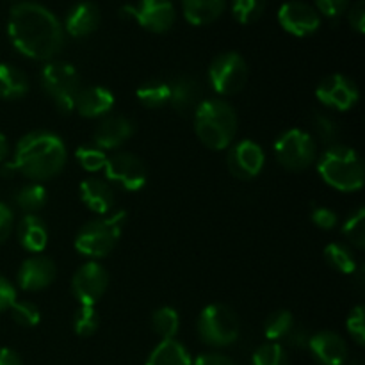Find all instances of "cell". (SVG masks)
<instances>
[{"label": "cell", "instance_id": "obj_12", "mask_svg": "<svg viewBox=\"0 0 365 365\" xmlns=\"http://www.w3.org/2000/svg\"><path fill=\"white\" fill-rule=\"evenodd\" d=\"M109 287V273L96 260L86 262L71 278V292L81 305L95 307Z\"/></svg>", "mask_w": 365, "mask_h": 365}, {"label": "cell", "instance_id": "obj_9", "mask_svg": "<svg viewBox=\"0 0 365 365\" xmlns=\"http://www.w3.org/2000/svg\"><path fill=\"white\" fill-rule=\"evenodd\" d=\"M248 63L237 52L220 53L209 66L210 88L221 96H230L241 91L248 82Z\"/></svg>", "mask_w": 365, "mask_h": 365}, {"label": "cell", "instance_id": "obj_45", "mask_svg": "<svg viewBox=\"0 0 365 365\" xmlns=\"http://www.w3.org/2000/svg\"><path fill=\"white\" fill-rule=\"evenodd\" d=\"M195 365H235L234 360L221 353H203L195 360Z\"/></svg>", "mask_w": 365, "mask_h": 365}, {"label": "cell", "instance_id": "obj_44", "mask_svg": "<svg viewBox=\"0 0 365 365\" xmlns=\"http://www.w3.org/2000/svg\"><path fill=\"white\" fill-rule=\"evenodd\" d=\"M348 20H349V25H351L353 31H356L359 34H364L365 32V6H364L362 0H359L355 6H351V9H349V13H348Z\"/></svg>", "mask_w": 365, "mask_h": 365}, {"label": "cell", "instance_id": "obj_33", "mask_svg": "<svg viewBox=\"0 0 365 365\" xmlns=\"http://www.w3.org/2000/svg\"><path fill=\"white\" fill-rule=\"evenodd\" d=\"M100 327V316L95 307L81 305L73 314V331L78 337H89Z\"/></svg>", "mask_w": 365, "mask_h": 365}, {"label": "cell", "instance_id": "obj_37", "mask_svg": "<svg viewBox=\"0 0 365 365\" xmlns=\"http://www.w3.org/2000/svg\"><path fill=\"white\" fill-rule=\"evenodd\" d=\"M75 159H77V163L81 164L86 171L96 173V171H102L103 168H106L109 157H107V153L103 152V150H100L98 146L84 145L81 146V148H77Z\"/></svg>", "mask_w": 365, "mask_h": 365}, {"label": "cell", "instance_id": "obj_34", "mask_svg": "<svg viewBox=\"0 0 365 365\" xmlns=\"http://www.w3.org/2000/svg\"><path fill=\"white\" fill-rule=\"evenodd\" d=\"M267 0H232V14L239 24H253L262 16Z\"/></svg>", "mask_w": 365, "mask_h": 365}, {"label": "cell", "instance_id": "obj_29", "mask_svg": "<svg viewBox=\"0 0 365 365\" xmlns=\"http://www.w3.org/2000/svg\"><path fill=\"white\" fill-rule=\"evenodd\" d=\"M324 260L328 262V266L342 274H355L356 271L355 255L348 246L341 245V242H331L324 248Z\"/></svg>", "mask_w": 365, "mask_h": 365}, {"label": "cell", "instance_id": "obj_30", "mask_svg": "<svg viewBox=\"0 0 365 365\" xmlns=\"http://www.w3.org/2000/svg\"><path fill=\"white\" fill-rule=\"evenodd\" d=\"M294 324L296 319L289 310H277V312L267 316L266 323H264V334L269 339V342L285 341Z\"/></svg>", "mask_w": 365, "mask_h": 365}, {"label": "cell", "instance_id": "obj_40", "mask_svg": "<svg viewBox=\"0 0 365 365\" xmlns=\"http://www.w3.org/2000/svg\"><path fill=\"white\" fill-rule=\"evenodd\" d=\"M314 2H316L317 13L328 18H339L346 13L349 6V0H314Z\"/></svg>", "mask_w": 365, "mask_h": 365}, {"label": "cell", "instance_id": "obj_39", "mask_svg": "<svg viewBox=\"0 0 365 365\" xmlns=\"http://www.w3.org/2000/svg\"><path fill=\"white\" fill-rule=\"evenodd\" d=\"M348 334L351 335L353 341L359 346H364L365 342V321H364V307L359 305L349 312L348 321H346Z\"/></svg>", "mask_w": 365, "mask_h": 365}, {"label": "cell", "instance_id": "obj_15", "mask_svg": "<svg viewBox=\"0 0 365 365\" xmlns=\"http://www.w3.org/2000/svg\"><path fill=\"white\" fill-rule=\"evenodd\" d=\"M278 21L284 27L285 32L296 36V38H305L314 34L321 27V16L310 4L303 0H289L278 11Z\"/></svg>", "mask_w": 365, "mask_h": 365}, {"label": "cell", "instance_id": "obj_6", "mask_svg": "<svg viewBox=\"0 0 365 365\" xmlns=\"http://www.w3.org/2000/svg\"><path fill=\"white\" fill-rule=\"evenodd\" d=\"M39 81H41L43 91L53 100L61 113L68 114L75 110V98L81 91V77L70 63L48 61L43 66Z\"/></svg>", "mask_w": 365, "mask_h": 365}, {"label": "cell", "instance_id": "obj_1", "mask_svg": "<svg viewBox=\"0 0 365 365\" xmlns=\"http://www.w3.org/2000/svg\"><path fill=\"white\" fill-rule=\"evenodd\" d=\"M7 34L14 48L34 61H53L64 46V29L52 11L36 2L13 6Z\"/></svg>", "mask_w": 365, "mask_h": 365}, {"label": "cell", "instance_id": "obj_38", "mask_svg": "<svg viewBox=\"0 0 365 365\" xmlns=\"http://www.w3.org/2000/svg\"><path fill=\"white\" fill-rule=\"evenodd\" d=\"M11 317L14 319V323H18L20 327H36V324L41 321V312H39L38 305H34L32 302H14L9 309Z\"/></svg>", "mask_w": 365, "mask_h": 365}, {"label": "cell", "instance_id": "obj_24", "mask_svg": "<svg viewBox=\"0 0 365 365\" xmlns=\"http://www.w3.org/2000/svg\"><path fill=\"white\" fill-rule=\"evenodd\" d=\"M145 365H192L191 353L177 339H164L155 346Z\"/></svg>", "mask_w": 365, "mask_h": 365}, {"label": "cell", "instance_id": "obj_18", "mask_svg": "<svg viewBox=\"0 0 365 365\" xmlns=\"http://www.w3.org/2000/svg\"><path fill=\"white\" fill-rule=\"evenodd\" d=\"M307 346L321 365H342L348 359V344L335 331H317L309 337Z\"/></svg>", "mask_w": 365, "mask_h": 365}, {"label": "cell", "instance_id": "obj_46", "mask_svg": "<svg viewBox=\"0 0 365 365\" xmlns=\"http://www.w3.org/2000/svg\"><path fill=\"white\" fill-rule=\"evenodd\" d=\"M0 365H24V362L14 349L0 348Z\"/></svg>", "mask_w": 365, "mask_h": 365}, {"label": "cell", "instance_id": "obj_32", "mask_svg": "<svg viewBox=\"0 0 365 365\" xmlns=\"http://www.w3.org/2000/svg\"><path fill=\"white\" fill-rule=\"evenodd\" d=\"M312 121V127L316 130L317 138L328 146L339 145V139H341V128L339 123L331 116H328L327 113H321V110H314V114L310 116Z\"/></svg>", "mask_w": 365, "mask_h": 365}, {"label": "cell", "instance_id": "obj_28", "mask_svg": "<svg viewBox=\"0 0 365 365\" xmlns=\"http://www.w3.org/2000/svg\"><path fill=\"white\" fill-rule=\"evenodd\" d=\"M46 198H48V192H46L45 185L34 182V184H27L18 189L16 195H14V203L24 212L36 214L45 207Z\"/></svg>", "mask_w": 365, "mask_h": 365}, {"label": "cell", "instance_id": "obj_21", "mask_svg": "<svg viewBox=\"0 0 365 365\" xmlns=\"http://www.w3.org/2000/svg\"><path fill=\"white\" fill-rule=\"evenodd\" d=\"M203 100L202 84L195 77L182 75L173 82H170V106L177 113L187 114L196 110L200 102Z\"/></svg>", "mask_w": 365, "mask_h": 365}, {"label": "cell", "instance_id": "obj_35", "mask_svg": "<svg viewBox=\"0 0 365 365\" xmlns=\"http://www.w3.org/2000/svg\"><path fill=\"white\" fill-rule=\"evenodd\" d=\"M253 365H289V356L280 342H266L253 353Z\"/></svg>", "mask_w": 365, "mask_h": 365}, {"label": "cell", "instance_id": "obj_11", "mask_svg": "<svg viewBox=\"0 0 365 365\" xmlns=\"http://www.w3.org/2000/svg\"><path fill=\"white\" fill-rule=\"evenodd\" d=\"M103 173L107 180L128 192L141 191L148 180V170L145 163L138 155L128 152H118L110 155L103 168Z\"/></svg>", "mask_w": 365, "mask_h": 365}, {"label": "cell", "instance_id": "obj_42", "mask_svg": "<svg viewBox=\"0 0 365 365\" xmlns=\"http://www.w3.org/2000/svg\"><path fill=\"white\" fill-rule=\"evenodd\" d=\"M14 228V214L9 205L0 202V245L9 239L11 232Z\"/></svg>", "mask_w": 365, "mask_h": 365}, {"label": "cell", "instance_id": "obj_47", "mask_svg": "<svg viewBox=\"0 0 365 365\" xmlns=\"http://www.w3.org/2000/svg\"><path fill=\"white\" fill-rule=\"evenodd\" d=\"M7 155H9V143H7L6 135L0 132V163H2V160H6Z\"/></svg>", "mask_w": 365, "mask_h": 365}, {"label": "cell", "instance_id": "obj_36", "mask_svg": "<svg viewBox=\"0 0 365 365\" xmlns=\"http://www.w3.org/2000/svg\"><path fill=\"white\" fill-rule=\"evenodd\" d=\"M342 234L348 239L349 245L359 250L365 248V210L362 207L348 217V221L342 227Z\"/></svg>", "mask_w": 365, "mask_h": 365}, {"label": "cell", "instance_id": "obj_19", "mask_svg": "<svg viewBox=\"0 0 365 365\" xmlns=\"http://www.w3.org/2000/svg\"><path fill=\"white\" fill-rule=\"evenodd\" d=\"M116 98L110 89L103 86L81 88L75 98V110L84 118H106L113 113Z\"/></svg>", "mask_w": 365, "mask_h": 365}, {"label": "cell", "instance_id": "obj_27", "mask_svg": "<svg viewBox=\"0 0 365 365\" xmlns=\"http://www.w3.org/2000/svg\"><path fill=\"white\" fill-rule=\"evenodd\" d=\"M139 103L146 109H160L170 103V82L148 81L143 82L135 91Z\"/></svg>", "mask_w": 365, "mask_h": 365}, {"label": "cell", "instance_id": "obj_31", "mask_svg": "<svg viewBox=\"0 0 365 365\" xmlns=\"http://www.w3.org/2000/svg\"><path fill=\"white\" fill-rule=\"evenodd\" d=\"M152 328L160 339H175L180 330V316L173 307H160L152 316Z\"/></svg>", "mask_w": 365, "mask_h": 365}, {"label": "cell", "instance_id": "obj_14", "mask_svg": "<svg viewBox=\"0 0 365 365\" xmlns=\"http://www.w3.org/2000/svg\"><path fill=\"white\" fill-rule=\"evenodd\" d=\"M230 152L227 155V164L230 173L239 180H252L259 177L266 164V153L259 143L252 139H242V141L230 145Z\"/></svg>", "mask_w": 365, "mask_h": 365}, {"label": "cell", "instance_id": "obj_4", "mask_svg": "<svg viewBox=\"0 0 365 365\" xmlns=\"http://www.w3.org/2000/svg\"><path fill=\"white\" fill-rule=\"evenodd\" d=\"M317 173L330 187L342 192H355L364 185V163L359 152L349 146H330L317 159Z\"/></svg>", "mask_w": 365, "mask_h": 365}, {"label": "cell", "instance_id": "obj_25", "mask_svg": "<svg viewBox=\"0 0 365 365\" xmlns=\"http://www.w3.org/2000/svg\"><path fill=\"white\" fill-rule=\"evenodd\" d=\"M182 11L191 25H209L225 11V0H182Z\"/></svg>", "mask_w": 365, "mask_h": 365}, {"label": "cell", "instance_id": "obj_26", "mask_svg": "<svg viewBox=\"0 0 365 365\" xmlns=\"http://www.w3.org/2000/svg\"><path fill=\"white\" fill-rule=\"evenodd\" d=\"M29 78L20 68L0 63V98L20 100L27 95Z\"/></svg>", "mask_w": 365, "mask_h": 365}, {"label": "cell", "instance_id": "obj_7", "mask_svg": "<svg viewBox=\"0 0 365 365\" xmlns=\"http://www.w3.org/2000/svg\"><path fill=\"white\" fill-rule=\"evenodd\" d=\"M239 317L223 303H212L200 312L198 335L205 344L225 348L239 339Z\"/></svg>", "mask_w": 365, "mask_h": 365}, {"label": "cell", "instance_id": "obj_41", "mask_svg": "<svg viewBox=\"0 0 365 365\" xmlns=\"http://www.w3.org/2000/svg\"><path fill=\"white\" fill-rule=\"evenodd\" d=\"M310 217H312L314 223L319 228H323V230H334V228L337 227L339 221L335 210L328 209V207H316V209L312 210V214H310Z\"/></svg>", "mask_w": 365, "mask_h": 365}, {"label": "cell", "instance_id": "obj_20", "mask_svg": "<svg viewBox=\"0 0 365 365\" xmlns=\"http://www.w3.org/2000/svg\"><path fill=\"white\" fill-rule=\"evenodd\" d=\"M100 20H102V16H100L98 6L84 0V2L75 4L68 11L63 29L71 38H86L98 29Z\"/></svg>", "mask_w": 365, "mask_h": 365}, {"label": "cell", "instance_id": "obj_17", "mask_svg": "<svg viewBox=\"0 0 365 365\" xmlns=\"http://www.w3.org/2000/svg\"><path fill=\"white\" fill-rule=\"evenodd\" d=\"M134 121L128 120L127 116H120V114H109L96 127L95 134H93V143L103 152L116 150L123 146L134 135Z\"/></svg>", "mask_w": 365, "mask_h": 365}, {"label": "cell", "instance_id": "obj_43", "mask_svg": "<svg viewBox=\"0 0 365 365\" xmlns=\"http://www.w3.org/2000/svg\"><path fill=\"white\" fill-rule=\"evenodd\" d=\"M16 302V287L0 274V312H6Z\"/></svg>", "mask_w": 365, "mask_h": 365}, {"label": "cell", "instance_id": "obj_3", "mask_svg": "<svg viewBox=\"0 0 365 365\" xmlns=\"http://www.w3.org/2000/svg\"><path fill=\"white\" fill-rule=\"evenodd\" d=\"M237 113L223 98H203L195 110V132L210 150H225L237 134Z\"/></svg>", "mask_w": 365, "mask_h": 365}, {"label": "cell", "instance_id": "obj_5", "mask_svg": "<svg viewBox=\"0 0 365 365\" xmlns=\"http://www.w3.org/2000/svg\"><path fill=\"white\" fill-rule=\"evenodd\" d=\"M125 221H127L125 210H116L113 214L88 221L75 237V250L86 259H103L120 241Z\"/></svg>", "mask_w": 365, "mask_h": 365}, {"label": "cell", "instance_id": "obj_10", "mask_svg": "<svg viewBox=\"0 0 365 365\" xmlns=\"http://www.w3.org/2000/svg\"><path fill=\"white\" fill-rule=\"evenodd\" d=\"M121 16L132 18L146 31L163 34L173 27L177 11L171 0H139L121 7Z\"/></svg>", "mask_w": 365, "mask_h": 365}, {"label": "cell", "instance_id": "obj_22", "mask_svg": "<svg viewBox=\"0 0 365 365\" xmlns=\"http://www.w3.org/2000/svg\"><path fill=\"white\" fill-rule=\"evenodd\" d=\"M81 200L91 212L107 216L114 207V189L103 178H86L81 184Z\"/></svg>", "mask_w": 365, "mask_h": 365}, {"label": "cell", "instance_id": "obj_23", "mask_svg": "<svg viewBox=\"0 0 365 365\" xmlns=\"http://www.w3.org/2000/svg\"><path fill=\"white\" fill-rule=\"evenodd\" d=\"M18 241L29 253L39 255L48 245V228L38 214H25L18 223Z\"/></svg>", "mask_w": 365, "mask_h": 365}, {"label": "cell", "instance_id": "obj_2", "mask_svg": "<svg viewBox=\"0 0 365 365\" xmlns=\"http://www.w3.org/2000/svg\"><path fill=\"white\" fill-rule=\"evenodd\" d=\"M66 145L59 135L50 130H34L16 143L13 160L4 164L0 173L4 177L20 173L39 184L57 177L66 166Z\"/></svg>", "mask_w": 365, "mask_h": 365}, {"label": "cell", "instance_id": "obj_16", "mask_svg": "<svg viewBox=\"0 0 365 365\" xmlns=\"http://www.w3.org/2000/svg\"><path fill=\"white\" fill-rule=\"evenodd\" d=\"M56 264L45 255H32L21 262L18 269V285L27 292L43 291L56 280Z\"/></svg>", "mask_w": 365, "mask_h": 365}, {"label": "cell", "instance_id": "obj_8", "mask_svg": "<svg viewBox=\"0 0 365 365\" xmlns=\"http://www.w3.org/2000/svg\"><path fill=\"white\" fill-rule=\"evenodd\" d=\"M274 155L289 171H303L317 160V145L309 132L289 128L274 141Z\"/></svg>", "mask_w": 365, "mask_h": 365}, {"label": "cell", "instance_id": "obj_13", "mask_svg": "<svg viewBox=\"0 0 365 365\" xmlns=\"http://www.w3.org/2000/svg\"><path fill=\"white\" fill-rule=\"evenodd\" d=\"M316 96L324 107L331 110H344L353 109L360 98L359 86L355 81L342 73H334L324 77L323 81L317 84Z\"/></svg>", "mask_w": 365, "mask_h": 365}]
</instances>
